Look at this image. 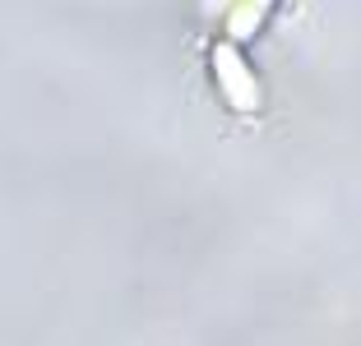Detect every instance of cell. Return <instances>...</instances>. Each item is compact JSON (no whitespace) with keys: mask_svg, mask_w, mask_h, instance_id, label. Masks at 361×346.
Returning a JSON list of instances; mask_svg holds the SVG:
<instances>
[{"mask_svg":"<svg viewBox=\"0 0 361 346\" xmlns=\"http://www.w3.org/2000/svg\"><path fill=\"white\" fill-rule=\"evenodd\" d=\"M269 5H274V0H232V5H227V32H232V37H250V32L264 23Z\"/></svg>","mask_w":361,"mask_h":346,"instance_id":"1","label":"cell"}]
</instances>
